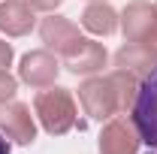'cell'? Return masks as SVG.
<instances>
[{
    "label": "cell",
    "instance_id": "cell-1",
    "mask_svg": "<svg viewBox=\"0 0 157 154\" xmlns=\"http://www.w3.org/2000/svg\"><path fill=\"white\" fill-rule=\"evenodd\" d=\"M33 115L39 118L42 130L52 136H63L78 124V109H76L73 94L67 88H58V85H48V88H42L36 94Z\"/></svg>",
    "mask_w": 157,
    "mask_h": 154
},
{
    "label": "cell",
    "instance_id": "cell-2",
    "mask_svg": "<svg viewBox=\"0 0 157 154\" xmlns=\"http://www.w3.org/2000/svg\"><path fill=\"white\" fill-rule=\"evenodd\" d=\"M130 121L136 124L139 139L157 154V67L139 85V97L130 109Z\"/></svg>",
    "mask_w": 157,
    "mask_h": 154
},
{
    "label": "cell",
    "instance_id": "cell-3",
    "mask_svg": "<svg viewBox=\"0 0 157 154\" xmlns=\"http://www.w3.org/2000/svg\"><path fill=\"white\" fill-rule=\"evenodd\" d=\"M78 103L85 109V115L91 121H109V118L121 115L118 112V97L109 76H88L78 85Z\"/></svg>",
    "mask_w": 157,
    "mask_h": 154
},
{
    "label": "cell",
    "instance_id": "cell-4",
    "mask_svg": "<svg viewBox=\"0 0 157 154\" xmlns=\"http://www.w3.org/2000/svg\"><path fill=\"white\" fill-rule=\"evenodd\" d=\"M97 145H100V154H139L142 139H139V130L130 118L115 115L103 124Z\"/></svg>",
    "mask_w": 157,
    "mask_h": 154
},
{
    "label": "cell",
    "instance_id": "cell-5",
    "mask_svg": "<svg viewBox=\"0 0 157 154\" xmlns=\"http://www.w3.org/2000/svg\"><path fill=\"white\" fill-rule=\"evenodd\" d=\"M60 64L58 55H52L48 48H36V52H27L18 64V79L30 88H48L58 82Z\"/></svg>",
    "mask_w": 157,
    "mask_h": 154
},
{
    "label": "cell",
    "instance_id": "cell-6",
    "mask_svg": "<svg viewBox=\"0 0 157 154\" xmlns=\"http://www.w3.org/2000/svg\"><path fill=\"white\" fill-rule=\"evenodd\" d=\"M0 133L15 145H30L36 139V121L27 103H6L0 106Z\"/></svg>",
    "mask_w": 157,
    "mask_h": 154
},
{
    "label": "cell",
    "instance_id": "cell-7",
    "mask_svg": "<svg viewBox=\"0 0 157 154\" xmlns=\"http://www.w3.org/2000/svg\"><path fill=\"white\" fill-rule=\"evenodd\" d=\"M39 37L45 42V48H48L52 55H58V58H67L78 42H82L78 27L70 18H63V15H48V18H42Z\"/></svg>",
    "mask_w": 157,
    "mask_h": 154
},
{
    "label": "cell",
    "instance_id": "cell-8",
    "mask_svg": "<svg viewBox=\"0 0 157 154\" xmlns=\"http://www.w3.org/2000/svg\"><path fill=\"white\" fill-rule=\"evenodd\" d=\"M118 24H121V33L127 42H148L151 27H154V3H148V0L127 3Z\"/></svg>",
    "mask_w": 157,
    "mask_h": 154
},
{
    "label": "cell",
    "instance_id": "cell-9",
    "mask_svg": "<svg viewBox=\"0 0 157 154\" xmlns=\"http://www.w3.org/2000/svg\"><path fill=\"white\" fill-rule=\"evenodd\" d=\"M106 58H109V55H106L103 42L82 37V42L63 58V64H67V70H70L73 76H97L100 70L106 67Z\"/></svg>",
    "mask_w": 157,
    "mask_h": 154
},
{
    "label": "cell",
    "instance_id": "cell-10",
    "mask_svg": "<svg viewBox=\"0 0 157 154\" xmlns=\"http://www.w3.org/2000/svg\"><path fill=\"white\" fill-rule=\"evenodd\" d=\"M115 67L145 79L157 67V48H151L148 42H124L115 52Z\"/></svg>",
    "mask_w": 157,
    "mask_h": 154
},
{
    "label": "cell",
    "instance_id": "cell-11",
    "mask_svg": "<svg viewBox=\"0 0 157 154\" xmlns=\"http://www.w3.org/2000/svg\"><path fill=\"white\" fill-rule=\"evenodd\" d=\"M36 9L24 0H3L0 3V33L6 37H27L36 24Z\"/></svg>",
    "mask_w": 157,
    "mask_h": 154
},
{
    "label": "cell",
    "instance_id": "cell-12",
    "mask_svg": "<svg viewBox=\"0 0 157 154\" xmlns=\"http://www.w3.org/2000/svg\"><path fill=\"white\" fill-rule=\"evenodd\" d=\"M82 27H85L88 33H94V37H109V33L118 30V12L109 3L97 0V3L85 6V12H82Z\"/></svg>",
    "mask_w": 157,
    "mask_h": 154
},
{
    "label": "cell",
    "instance_id": "cell-13",
    "mask_svg": "<svg viewBox=\"0 0 157 154\" xmlns=\"http://www.w3.org/2000/svg\"><path fill=\"white\" fill-rule=\"evenodd\" d=\"M109 82H112V88H115V97H118V112L124 115V112H130L133 109V103H136L139 97V85H142V79L133 76V73H127V70H112L109 73Z\"/></svg>",
    "mask_w": 157,
    "mask_h": 154
},
{
    "label": "cell",
    "instance_id": "cell-14",
    "mask_svg": "<svg viewBox=\"0 0 157 154\" xmlns=\"http://www.w3.org/2000/svg\"><path fill=\"white\" fill-rule=\"evenodd\" d=\"M15 94H18V79L9 76V70H0V106L12 103Z\"/></svg>",
    "mask_w": 157,
    "mask_h": 154
},
{
    "label": "cell",
    "instance_id": "cell-15",
    "mask_svg": "<svg viewBox=\"0 0 157 154\" xmlns=\"http://www.w3.org/2000/svg\"><path fill=\"white\" fill-rule=\"evenodd\" d=\"M24 3H30L36 12H55V9H58L63 0H24Z\"/></svg>",
    "mask_w": 157,
    "mask_h": 154
},
{
    "label": "cell",
    "instance_id": "cell-16",
    "mask_svg": "<svg viewBox=\"0 0 157 154\" xmlns=\"http://www.w3.org/2000/svg\"><path fill=\"white\" fill-rule=\"evenodd\" d=\"M12 55H15V52H12V45H9L6 39H0V70H6V67L12 64Z\"/></svg>",
    "mask_w": 157,
    "mask_h": 154
},
{
    "label": "cell",
    "instance_id": "cell-17",
    "mask_svg": "<svg viewBox=\"0 0 157 154\" xmlns=\"http://www.w3.org/2000/svg\"><path fill=\"white\" fill-rule=\"evenodd\" d=\"M148 45L157 48V3H154V27H151V37H148Z\"/></svg>",
    "mask_w": 157,
    "mask_h": 154
},
{
    "label": "cell",
    "instance_id": "cell-18",
    "mask_svg": "<svg viewBox=\"0 0 157 154\" xmlns=\"http://www.w3.org/2000/svg\"><path fill=\"white\" fill-rule=\"evenodd\" d=\"M9 148H12V145H9V139L0 133V154H9Z\"/></svg>",
    "mask_w": 157,
    "mask_h": 154
},
{
    "label": "cell",
    "instance_id": "cell-19",
    "mask_svg": "<svg viewBox=\"0 0 157 154\" xmlns=\"http://www.w3.org/2000/svg\"><path fill=\"white\" fill-rule=\"evenodd\" d=\"M145 154H154V151H151V148H148V151H145Z\"/></svg>",
    "mask_w": 157,
    "mask_h": 154
}]
</instances>
